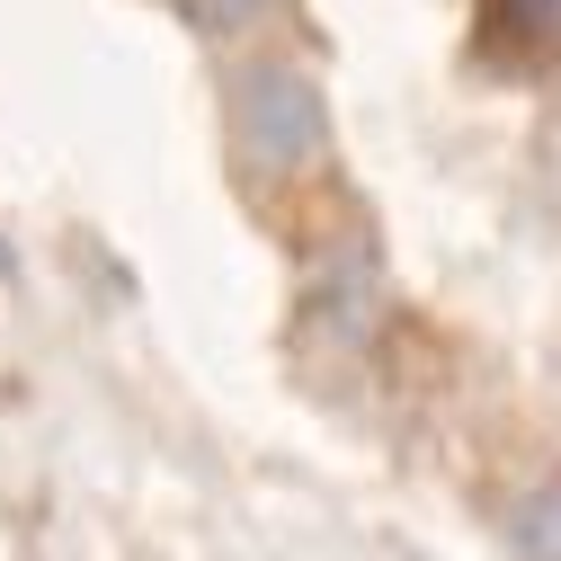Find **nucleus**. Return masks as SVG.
I'll use <instances>...</instances> for the list:
<instances>
[{
    "mask_svg": "<svg viewBox=\"0 0 561 561\" xmlns=\"http://www.w3.org/2000/svg\"><path fill=\"white\" fill-rule=\"evenodd\" d=\"M224 125H232V152L250 179L286 187V179H312L330 161V107H321L312 72L286 54H259L224 81Z\"/></svg>",
    "mask_w": 561,
    "mask_h": 561,
    "instance_id": "obj_1",
    "label": "nucleus"
},
{
    "mask_svg": "<svg viewBox=\"0 0 561 561\" xmlns=\"http://www.w3.org/2000/svg\"><path fill=\"white\" fill-rule=\"evenodd\" d=\"M304 321L312 330H330L339 347H366L375 339V321H383V276H375V259H321L312 267V286H304Z\"/></svg>",
    "mask_w": 561,
    "mask_h": 561,
    "instance_id": "obj_2",
    "label": "nucleus"
},
{
    "mask_svg": "<svg viewBox=\"0 0 561 561\" xmlns=\"http://www.w3.org/2000/svg\"><path fill=\"white\" fill-rule=\"evenodd\" d=\"M500 526H508V552H517V561H561V472L526 481Z\"/></svg>",
    "mask_w": 561,
    "mask_h": 561,
    "instance_id": "obj_3",
    "label": "nucleus"
},
{
    "mask_svg": "<svg viewBox=\"0 0 561 561\" xmlns=\"http://www.w3.org/2000/svg\"><path fill=\"white\" fill-rule=\"evenodd\" d=\"M267 10H276V0H187V19L215 27V36H241V27H259Z\"/></svg>",
    "mask_w": 561,
    "mask_h": 561,
    "instance_id": "obj_4",
    "label": "nucleus"
}]
</instances>
